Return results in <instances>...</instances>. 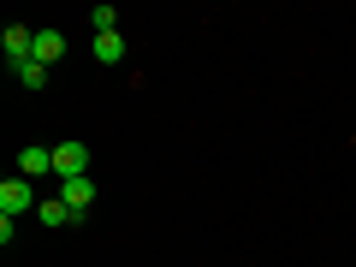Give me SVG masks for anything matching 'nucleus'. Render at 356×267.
<instances>
[{"label": "nucleus", "instance_id": "nucleus-1", "mask_svg": "<svg viewBox=\"0 0 356 267\" xmlns=\"http://www.w3.org/2000/svg\"><path fill=\"white\" fill-rule=\"evenodd\" d=\"M30 208H42V202H36V178L13 172L6 184H0V214H6V220H18V214H30Z\"/></svg>", "mask_w": 356, "mask_h": 267}, {"label": "nucleus", "instance_id": "nucleus-2", "mask_svg": "<svg viewBox=\"0 0 356 267\" xmlns=\"http://www.w3.org/2000/svg\"><path fill=\"white\" fill-rule=\"evenodd\" d=\"M54 172H60V184L65 178H89V143H54Z\"/></svg>", "mask_w": 356, "mask_h": 267}, {"label": "nucleus", "instance_id": "nucleus-3", "mask_svg": "<svg viewBox=\"0 0 356 267\" xmlns=\"http://www.w3.org/2000/svg\"><path fill=\"white\" fill-rule=\"evenodd\" d=\"M60 202L77 208V220H83L89 202H95V178H65V184H60Z\"/></svg>", "mask_w": 356, "mask_h": 267}, {"label": "nucleus", "instance_id": "nucleus-4", "mask_svg": "<svg viewBox=\"0 0 356 267\" xmlns=\"http://www.w3.org/2000/svg\"><path fill=\"white\" fill-rule=\"evenodd\" d=\"M18 172H24V178H42V172H54V149H42V143L18 149Z\"/></svg>", "mask_w": 356, "mask_h": 267}, {"label": "nucleus", "instance_id": "nucleus-5", "mask_svg": "<svg viewBox=\"0 0 356 267\" xmlns=\"http://www.w3.org/2000/svg\"><path fill=\"white\" fill-rule=\"evenodd\" d=\"M125 36H119V30H107V36H95V65H119V60H125Z\"/></svg>", "mask_w": 356, "mask_h": 267}, {"label": "nucleus", "instance_id": "nucleus-6", "mask_svg": "<svg viewBox=\"0 0 356 267\" xmlns=\"http://www.w3.org/2000/svg\"><path fill=\"white\" fill-rule=\"evenodd\" d=\"M54 60H65V36L60 30H36V65H54Z\"/></svg>", "mask_w": 356, "mask_h": 267}, {"label": "nucleus", "instance_id": "nucleus-7", "mask_svg": "<svg viewBox=\"0 0 356 267\" xmlns=\"http://www.w3.org/2000/svg\"><path fill=\"white\" fill-rule=\"evenodd\" d=\"M36 220H42V226H77V208H65L60 196H48V202L36 208Z\"/></svg>", "mask_w": 356, "mask_h": 267}, {"label": "nucleus", "instance_id": "nucleus-8", "mask_svg": "<svg viewBox=\"0 0 356 267\" xmlns=\"http://www.w3.org/2000/svg\"><path fill=\"white\" fill-rule=\"evenodd\" d=\"M13 77L24 89H48V65H36V60H24V65H13Z\"/></svg>", "mask_w": 356, "mask_h": 267}, {"label": "nucleus", "instance_id": "nucleus-9", "mask_svg": "<svg viewBox=\"0 0 356 267\" xmlns=\"http://www.w3.org/2000/svg\"><path fill=\"white\" fill-rule=\"evenodd\" d=\"M89 24H95V36H107V30H119V13H113V6H107V0H102V6L89 13Z\"/></svg>", "mask_w": 356, "mask_h": 267}]
</instances>
